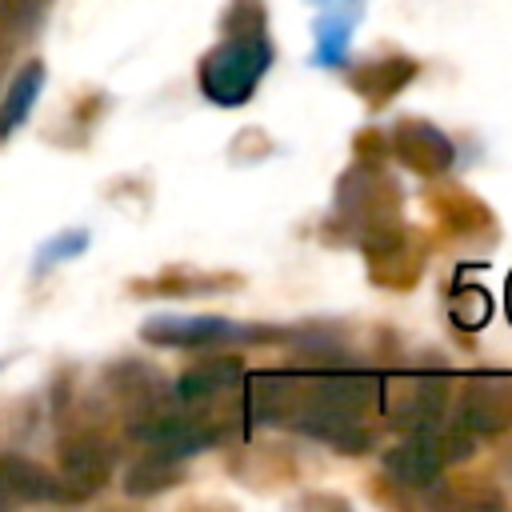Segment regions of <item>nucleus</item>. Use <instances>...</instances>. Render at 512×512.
I'll return each mask as SVG.
<instances>
[{
    "instance_id": "obj_1",
    "label": "nucleus",
    "mask_w": 512,
    "mask_h": 512,
    "mask_svg": "<svg viewBox=\"0 0 512 512\" xmlns=\"http://www.w3.org/2000/svg\"><path fill=\"white\" fill-rule=\"evenodd\" d=\"M224 40L204 52L200 60V92L220 108H240L256 96L260 80L268 76L276 48L268 36L264 0H232L224 16Z\"/></svg>"
},
{
    "instance_id": "obj_2",
    "label": "nucleus",
    "mask_w": 512,
    "mask_h": 512,
    "mask_svg": "<svg viewBox=\"0 0 512 512\" xmlns=\"http://www.w3.org/2000/svg\"><path fill=\"white\" fill-rule=\"evenodd\" d=\"M128 436L152 452H164L172 460H184V456H196L204 448H212L220 440V428L208 424L204 416H192V412H176V408H144L136 412Z\"/></svg>"
},
{
    "instance_id": "obj_3",
    "label": "nucleus",
    "mask_w": 512,
    "mask_h": 512,
    "mask_svg": "<svg viewBox=\"0 0 512 512\" xmlns=\"http://www.w3.org/2000/svg\"><path fill=\"white\" fill-rule=\"evenodd\" d=\"M452 424L472 432V436H492L512 424V372H480L472 376L456 404H452Z\"/></svg>"
},
{
    "instance_id": "obj_4",
    "label": "nucleus",
    "mask_w": 512,
    "mask_h": 512,
    "mask_svg": "<svg viewBox=\"0 0 512 512\" xmlns=\"http://www.w3.org/2000/svg\"><path fill=\"white\" fill-rule=\"evenodd\" d=\"M140 336L160 348H216L232 340H252L256 328H240L224 316H156L140 328Z\"/></svg>"
},
{
    "instance_id": "obj_5",
    "label": "nucleus",
    "mask_w": 512,
    "mask_h": 512,
    "mask_svg": "<svg viewBox=\"0 0 512 512\" xmlns=\"http://www.w3.org/2000/svg\"><path fill=\"white\" fill-rule=\"evenodd\" d=\"M112 468H116V448L96 432H80L60 444V480L72 496L100 492L108 484Z\"/></svg>"
},
{
    "instance_id": "obj_6",
    "label": "nucleus",
    "mask_w": 512,
    "mask_h": 512,
    "mask_svg": "<svg viewBox=\"0 0 512 512\" xmlns=\"http://www.w3.org/2000/svg\"><path fill=\"white\" fill-rule=\"evenodd\" d=\"M392 388H396L392 404L384 400V408L396 428L416 432V428H436L448 420V384L440 376H416V380H400Z\"/></svg>"
},
{
    "instance_id": "obj_7",
    "label": "nucleus",
    "mask_w": 512,
    "mask_h": 512,
    "mask_svg": "<svg viewBox=\"0 0 512 512\" xmlns=\"http://www.w3.org/2000/svg\"><path fill=\"white\" fill-rule=\"evenodd\" d=\"M392 152H396L400 164H408V168L420 172V176H440V172H448V168H452V156H456L452 140H448L436 124L416 120V116H408V120H400V124L392 128Z\"/></svg>"
},
{
    "instance_id": "obj_8",
    "label": "nucleus",
    "mask_w": 512,
    "mask_h": 512,
    "mask_svg": "<svg viewBox=\"0 0 512 512\" xmlns=\"http://www.w3.org/2000/svg\"><path fill=\"white\" fill-rule=\"evenodd\" d=\"M240 380H244V360L216 352V356H204V360H196L192 368H184L172 392H176L180 404H208V400H216L220 392L236 388Z\"/></svg>"
},
{
    "instance_id": "obj_9",
    "label": "nucleus",
    "mask_w": 512,
    "mask_h": 512,
    "mask_svg": "<svg viewBox=\"0 0 512 512\" xmlns=\"http://www.w3.org/2000/svg\"><path fill=\"white\" fill-rule=\"evenodd\" d=\"M416 80V60L412 56H372V60H360L352 72H348V84L368 100V104H384L392 100L400 88H408Z\"/></svg>"
},
{
    "instance_id": "obj_10",
    "label": "nucleus",
    "mask_w": 512,
    "mask_h": 512,
    "mask_svg": "<svg viewBox=\"0 0 512 512\" xmlns=\"http://www.w3.org/2000/svg\"><path fill=\"white\" fill-rule=\"evenodd\" d=\"M0 492H4V500H28V504L72 500L64 480H56L48 468H40L24 456H4L0 460Z\"/></svg>"
},
{
    "instance_id": "obj_11",
    "label": "nucleus",
    "mask_w": 512,
    "mask_h": 512,
    "mask_svg": "<svg viewBox=\"0 0 512 512\" xmlns=\"http://www.w3.org/2000/svg\"><path fill=\"white\" fill-rule=\"evenodd\" d=\"M40 88H44V64H40V60H28V64L16 72V80L8 84L4 100H0V144L32 116V108H36V100H40Z\"/></svg>"
},
{
    "instance_id": "obj_12",
    "label": "nucleus",
    "mask_w": 512,
    "mask_h": 512,
    "mask_svg": "<svg viewBox=\"0 0 512 512\" xmlns=\"http://www.w3.org/2000/svg\"><path fill=\"white\" fill-rule=\"evenodd\" d=\"M176 480H180V460L144 448V456L124 472V492H132V496H152V492L172 488Z\"/></svg>"
},
{
    "instance_id": "obj_13",
    "label": "nucleus",
    "mask_w": 512,
    "mask_h": 512,
    "mask_svg": "<svg viewBox=\"0 0 512 512\" xmlns=\"http://www.w3.org/2000/svg\"><path fill=\"white\" fill-rule=\"evenodd\" d=\"M44 8L48 0H0V32H12V36L28 32L44 16Z\"/></svg>"
},
{
    "instance_id": "obj_14",
    "label": "nucleus",
    "mask_w": 512,
    "mask_h": 512,
    "mask_svg": "<svg viewBox=\"0 0 512 512\" xmlns=\"http://www.w3.org/2000/svg\"><path fill=\"white\" fill-rule=\"evenodd\" d=\"M448 308H452V320L460 328H484L488 324V296L480 288H460Z\"/></svg>"
},
{
    "instance_id": "obj_15",
    "label": "nucleus",
    "mask_w": 512,
    "mask_h": 512,
    "mask_svg": "<svg viewBox=\"0 0 512 512\" xmlns=\"http://www.w3.org/2000/svg\"><path fill=\"white\" fill-rule=\"evenodd\" d=\"M84 244H88V232H64V236H56V240L40 252V264H36V268L56 264V260H72V256L84 252Z\"/></svg>"
},
{
    "instance_id": "obj_16",
    "label": "nucleus",
    "mask_w": 512,
    "mask_h": 512,
    "mask_svg": "<svg viewBox=\"0 0 512 512\" xmlns=\"http://www.w3.org/2000/svg\"><path fill=\"white\" fill-rule=\"evenodd\" d=\"M508 308H512V284H508Z\"/></svg>"
},
{
    "instance_id": "obj_17",
    "label": "nucleus",
    "mask_w": 512,
    "mask_h": 512,
    "mask_svg": "<svg viewBox=\"0 0 512 512\" xmlns=\"http://www.w3.org/2000/svg\"><path fill=\"white\" fill-rule=\"evenodd\" d=\"M0 504H4V492H0Z\"/></svg>"
}]
</instances>
